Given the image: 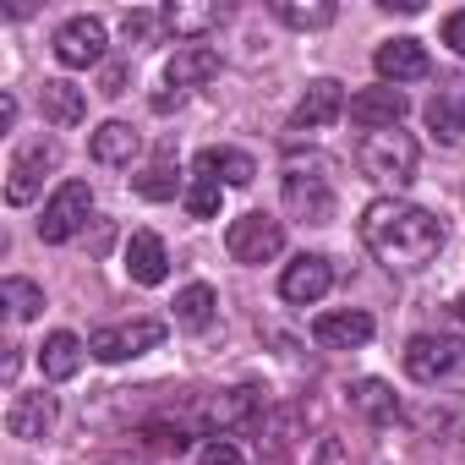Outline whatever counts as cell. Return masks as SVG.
<instances>
[{
    "instance_id": "1",
    "label": "cell",
    "mask_w": 465,
    "mask_h": 465,
    "mask_svg": "<svg viewBox=\"0 0 465 465\" xmlns=\"http://www.w3.org/2000/svg\"><path fill=\"white\" fill-rule=\"evenodd\" d=\"M361 242L378 263L389 269H427L438 252H443V219H432L427 208L416 203H394V197H378L367 203L361 213Z\"/></svg>"
},
{
    "instance_id": "2",
    "label": "cell",
    "mask_w": 465,
    "mask_h": 465,
    "mask_svg": "<svg viewBox=\"0 0 465 465\" xmlns=\"http://www.w3.org/2000/svg\"><path fill=\"white\" fill-rule=\"evenodd\" d=\"M280 197L291 208V219L302 224H329L334 219V181H329V159L323 153H296L285 159V181H280Z\"/></svg>"
},
{
    "instance_id": "3",
    "label": "cell",
    "mask_w": 465,
    "mask_h": 465,
    "mask_svg": "<svg viewBox=\"0 0 465 465\" xmlns=\"http://www.w3.org/2000/svg\"><path fill=\"white\" fill-rule=\"evenodd\" d=\"M356 159H361V170H367L378 186H411V181H416V143H411V132H400V126L367 132L361 148H356Z\"/></svg>"
},
{
    "instance_id": "4",
    "label": "cell",
    "mask_w": 465,
    "mask_h": 465,
    "mask_svg": "<svg viewBox=\"0 0 465 465\" xmlns=\"http://www.w3.org/2000/svg\"><path fill=\"white\" fill-rule=\"evenodd\" d=\"M224 247H230V258H236V263H252V269L258 263H274L285 252V224L269 219V213H242V219H230Z\"/></svg>"
},
{
    "instance_id": "5",
    "label": "cell",
    "mask_w": 465,
    "mask_h": 465,
    "mask_svg": "<svg viewBox=\"0 0 465 465\" xmlns=\"http://www.w3.org/2000/svg\"><path fill=\"white\" fill-rule=\"evenodd\" d=\"M153 345H164V323H153V318H132V323H110V329H94L88 334V356L94 361H132V356H143V351H153Z\"/></svg>"
},
{
    "instance_id": "6",
    "label": "cell",
    "mask_w": 465,
    "mask_h": 465,
    "mask_svg": "<svg viewBox=\"0 0 465 465\" xmlns=\"http://www.w3.org/2000/svg\"><path fill=\"white\" fill-rule=\"evenodd\" d=\"M88 213H94V192H88V181H61V186H55V197L45 203L39 236H45L50 247H61V242H72L77 230L88 224Z\"/></svg>"
},
{
    "instance_id": "7",
    "label": "cell",
    "mask_w": 465,
    "mask_h": 465,
    "mask_svg": "<svg viewBox=\"0 0 465 465\" xmlns=\"http://www.w3.org/2000/svg\"><path fill=\"white\" fill-rule=\"evenodd\" d=\"M61 164V143L55 137H34V143H23L17 148V159H12V170H6V203H34L39 197V186H45V175Z\"/></svg>"
},
{
    "instance_id": "8",
    "label": "cell",
    "mask_w": 465,
    "mask_h": 465,
    "mask_svg": "<svg viewBox=\"0 0 465 465\" xmlns=\"http://www.w3.org/2000/svg\"><path fill=\"white\" fill-rule=\"evenodd\" d=\"M192 421H197L208 438H224V432H236V427H252V421H258V394H252V389L208 394V400H197Z\"/></svg>"
},
{
    "instance_id": "9",
    "label": "cell",
    "mask_w": 465,
    "mask_h": 465,
    "mask_svg": "<svg viewBox=\"0 0 465 465\" xmlns=\"http://www.w3.org/2000/svg\"><path fill=\"white\" fill-rule=\"evenodd\" d=\"M465 345L460 340H449V334H411V345H405V372L416 378V383H438V378H449L465 356H460Z\"/></svg>"
},
{
    "instance_id": "10",
    "label": "cell",
    "mask_w": 465,
    "mask_h": 465,
    "mask_svg": "<svg viewBox=\"0 0 465 465\" xmlns=\"http://www.w3.org/2000/svg\"><path fill=\"white\" fill-rule=\"evenodd\" d=\"M55 61L83 72V66H99L104 61V23L99 17H66L55 28Z\"/></svg>"
},
{
    "instance_id": "11",
    "label": "cell",
    "mask_w": 465,
    "mask_h": 465,
    "mask_svg": "<svg viewBox=\"0 0 465 465\" xmlns=\"http://www.w3.org/2000/svg\"><path fill=\"white\" fill-rule=\"evenodd\" d=\"M329 285H334V263H329V258H318V252H302V258H296V263H285V274H280V296H285V302H296V307L323 302V296H329Z\"/></svg>"
},
{
    "instance_id": "12",
    "label": "cell",
    "mask_w": 465,
    "mask_h": 465,
    "mask_svg": "<svg viewBox=\"0 0 465 465\" xmlns=\"http://www.w3.org/2000/svg\"><path fill=\"white\" fill-rule=\"evenodd\" d=\"M340 115H345L340 83H334V77H318V83H307L302 104L291 110V132H323V126H334Z\"/></svg>"
},
{
    "instance_id": "13",
    "label": "cell",
    "mask_w": 465,
    "mask_h": 465,
    "mask_svg": "<svg viewBox=\"0 0 465 465\" xmlns=\"http://www.w3.org/2000/svg\"><path fill=\"white\" fill-rule=\"evenodd\" d=\"M345 110H351V121H356L361 132H389V126H400V121H405V110H411V104H405V94H400V88L378 83V88H361Z\"/></svg>"
},
{
    "instance_id": "14",
    "label": "cell",
    "mask_w": 465,
    "mask_h": 465,
    "mask_svg": "<svg viewBox=\"0 0 465 465\" xmlns=\"http://www.w3.org/2000/svg\"><path fill=\"white\" fill-rule=\"evenodd\" d=\"M312 340L323 351H361L372 340V318L361 307H340V312H318L312 318Z\"/></svg>"
},
{
    "instance_id": "15",
    "label": "cell",
    "mask_w": 465,
    "mask_h": 465,
    "mask_svg": "<svg viewBox=\"0 0 465 465\" xmlns=\"http://www.w3.org/2000/svg\"><path fill=\"white\" fill-rule=\"evenodd\" d=\"M159 23L181 45H203V34H213L224 23V6H219V0H170V6L159 12Z\"/></svg>"
},
{
    "instance_id": "16",
    "label": "cell",
    "mask_w": 465,
    "mask_h": 465,
    "mask_svg": "<svg viewBox=\"0 0 465 465\" xmlns=\"http://www.w3.org/2000/svg\"><path fill=\"white\" fill-rule=\"evenodd\" d=\"M372 66H378V77H383L389 88H400V83H421V77L432 72L421 39H389V45H378Z\"/></svg>"
},
{
    "instance_id": "17",
    "label": "cell",
    "mask_w": 465,
    "mask_h": 465,
    "mask_svg": "<svg viewBox=\"0 0 465 465\" xmlns=\"http://www.w3.org/2000/svg\"><path fill=\"white\" fill-rule=\"evenodd\" d=\"M208 77H219V50L213 45H181L164 66V88H175V94H186Z\"/></svg>"
},
{
    "instance_id": "18",
    "label": "cell",
    "mask_w": 465,
    "mask_h": 465,
    "mask_svg": "<svg viewBox=\"0 0 465 465\" xmlns=\"http://www.w3.org/2000/svg\"><path fill=\"white\" fill-rule=\"evenodd\" d=\"M50 427H55V394L39 389V394H17V400L6 405V432H12V438H28V443H34V438H45Z\"/></svg>"
},
{
    "instance_id": "19",
    "label": "cell",
    "mask_w": 465,
    "mask_h": 465,
    "mask_svg": "<svg viewBox=\"0 0 465 465\" xmlns=\"http://www.w3.org/2000/svg\"><path fill=\"white\" fill-rule=\"evenodd\" d=\"M126 274H132L137 285H164L170 252H164V242L153 236V230H137V236L126 242Z\"/></svg>"
},
{
    "instance_id": "20",
    "label": "cell",
    "mask_w": 465,
    "mask_h": 465,
    "mask_svg": "<svg viewBox=\"0 0 465 465\" xmlns=\"http://www.w3.org/2000/svg\"><path fill=\"white\" fill-rule=\"evenodd\" d=\"M83 356H88V345H83L72 329H55V334L39 345V367H45V378H50V383L77 378V372H83Z\"/></svg>"
},
{
    "instance_id": "21",
    "label": "cell",
    "mask_w": 465,
    "mask_h": 465,
    "mask_svg": "<svg viewBox=\"0 0 465 465\" xmlns=\"http://www.w3.org/2000/svg\"><path fill=\"white\" fill-rule=\"evenodd\" d=\"M39 110H45L50 126H77V121L88 115V94H83L77 83H66V77H50V83L39 88Z\"/></svg>"
},
{
    "instance_id": "22",
    "label": "cell",
    "mask_w": 465,
    "mask_h": 465,
    "mask_svg": "<svg viewBox=\"0 0 465 465\" xmlns=\"http://www.w3.org/2000/svg\"><path fill=\"white\" fill-rule=\"evenodd\" d=\"M192 170H203V175H213L219 186H252V175H258V164H252V153H242V148H203Z\"/></svg>"
},
{
    "instance_id": "23",
    "label": "cell",
    "mask_w": 465,
    "mask_h": 465,
    "mask_svg": "<svg viewBox=\"0 0 465 465\" xmlns=\"http://www.w3.org/2000/svg\"><path fill=\"white\" fill-rule=\"evenodd\" d=\"M137 148H143V137H137L126 121H104V126L88 137V153H94L99 164H132Z\"/></svg>"
},
{
    "instance_id": "24",
    "label": "cell",
    "mask_w": 465,
    "mask_h": 465,
    "mask_svg": "<svg viewBox=\"0 0 465 465\" xmlns=\"http://www.w3.org/2000/svg\"><path fill=\"white\" fill-rule=\"evenodd\" d=\"M427 132H432V143H443V148H454L460 137H465V99L460 94H438V99H427Z\"/></svg>"
},
{
    "instance_id": "25",
    "label": "cell",
    "mask_w": 465,
    "mask_h": 465,
    "mask_svg": "<svg viewBox=\"0 0 465 465\" xmlns=\"http://www.w3.org/2000/svg\"><path fill=\"white\" fill-rule=\"evenodd\" d=\"M351 405L367 416V421H400V400L383 378H356L351 383Z\"/></svg>"
},
{
    "instance_id": "26",
    "label": "cell",
    "mask_w": 465,
    "mask_h": 465,
    "mask_svg": "<svg viewBox=\"0 0 465 465\" xmlns=\"http://www.w3.org/2000/svg\"><path fill=\"white\" fill-rule=\"evenodd\" d=\"M213 307H219V296H213L208 285L175 291V323H181V329H208V323H213Z\"/></svg>"
},
{
    "instance_id": "27",
    "label": "cell",
    "mask_w": 465,
    "mask_h": 465,
    "mask_svg": "<svg viewBox=\"0 0 465 465\" xmlns=\"http://www.w3.org/2000/svg\"><path fill=\"white\" fill-rule=\"evenodd\" d=\"M274 17L285 28H329L334 23V0H274Z\"/></svg>"
},
{
    "instance_id": "28",
    "label": "cell",
    "mask_w": 465,
    "mask_h": 465,
    "mask_svg": "<svg viewBox=\"0 0 465 465\" xmlns=\"http://www.w3.org/2000/svg\"><path fill=\"white\" fill-rule=\"evenodd\" d=\"M0 302H6L12 323H28V318H39V312H45V291H39L34 280H23V274H12L6 285H0Z\"/></svg>"
},
{
    "instance_id": "29",
    "label": "cell",
    "mask_w": 465,
    "mask_h": 465,
    "mask_svg": "<svg viewBox=\"0 0 465 465\" xmlns=\"http://www.w3.org/2000/svg\"><path fill=\"white\" fill-rule=\"evenodd\" d=\"M132 186H137V197H148V203H164V197H175V170H170V159H159V164H148L143 175H132Z\"/></svg>"
},
{
    "instance_id": "30",
    "label": "cell",
    "mask_w": 465,
    "mask_h": 465,
    "mask_svg": "<svg viewBox=\"0 0 465 465\" xmlns=\"http://www.w3.org/2000/svg\"><path fill=\"white\" fill-rule=\"evenodd\" d=\"M186 213H192V219H213V213H219V181H213V175L192 170V186H186Z\"/></svg>"
},
{
    "instance_id": "31",
    "label": "cell",
    "mask_w": 465,
    "mask_h": 465,
    "mask_svg": "<svg viewBox=\"0 0 465 465\" xmlns=\"http://www.w3.org/2000/svg\"><path fill=\"white\" fill-rule=\"evenodd\" d=\"M143 438H148L159 454H186V449H192V427H181V421H175V427H143Z\"/></svg>"
},
{
    "instance_id": "32",
    "label": "cell",
    "mask_w": 465,
    "mask_h": 465,
    "mask_svg": "<svg viewBox=\"0 0 465 465\" xmlns=\"http://www.w3.org/2000/svg\"><path fill=\"white\" fill-rule=\"evenodd\" d=\"M197 465H247V454L230 443V438H208V443L197 449Z\"/></svg>"
},
{
    "instance_id": "33",
    "label": "cell",
    "mask_w": 465,
    "mask_h": 465,
    "mask_svg": "<svg viewBox=\"0 0 465 465\" xmlns=\"http://www.w3.org/2000/svg\"><path fill=\"white\" fill-rule=\"evenodd\" d=\"M121 28H126V39H137V45H143V39H153L164 23H159V12H126V17H121Z\"/></svg>"
},
{
    "instance_id": "34",
    "label": "cell",
    "mask_w": 465,
    "mask_h": 465,
    "mask_svg": "<svg viewBox=\"0 0 465 465\" xmlns=\"http://www.w3.org/2000/svg\"><path fill=\"white\" fill-rule=\"evenodd\" d=\"M443 45L465 61V12H449V17H443Z\"/></svg>"
},
{
    "instance_id": "35",
    "label": "cell",
    "mask_w": 465,
    "mask_h": 465,
    "mask_svg": "<svg viewBox=\"0 0 465 465\" xmlns=\"http://www.w3.org/2000/svg\"><path fill=\"white\" fill-rule=\"evenodd\" d=\"M104 94H126V66H104Z\"/></svg>"
},
{
    "instance_id": "36",
    "label": "cell",
    "mask_w": 465,
    "mask_h": 465,
    "mask_svg": "<svg viewBox=\"0 0 465 465\" xmlns=\"http://www.w3.org/2000/svg\"><path fill=\"white\" fill-rule=\"evenodd\" d=\"M181 99H186V94L164 88V94H153V110H159V115H170V110H181Z\"/></svg>"
},
{
    "instance_id": "37",
    "label": "cell",
    "mask_w": 465,
    "mask_h": 465,
    "mask_svg": "<svg viewBox=\"0 0 465 465\" xmlns=\"http://www.w3.org/2000/svg\"><path fill=\"white\" fill-rule=\"evenodd\" d=\"M12 121H17V99L0 94V132H12Z\"/></svg>"
},
{
    "instance_id": "38",
    "label": "cell",
    "mask_w": 465,
    "mask_h": 465,
    "mask_svg": "<svg viewBox=\"0 0 465 465\" xmlns=\"http://www.w3.org/2000/svg\"><path fill=\"white\" fill-rule=\"evenodd\" d=\"M378 6H383V12H405V17H411V12H421V0H378Z\"/></svg>"
},
{
    "instance_id": "39",
    "label": "cell",
    "mask_w": 465,
    "mask_h": 465,
    "mask_svg": "<svg viewBox=\"0 0 465 465\" xmlns=\"http://www.w3.org/2000/svg\"><path fill=\"white\" fill-rule=\"evenodd\" d=\"M454 312H460V323H465V291H460V296H454Z\"/></svg>"
}]
</instances>
